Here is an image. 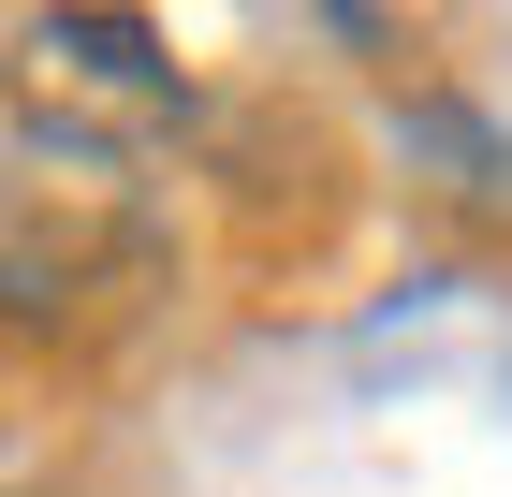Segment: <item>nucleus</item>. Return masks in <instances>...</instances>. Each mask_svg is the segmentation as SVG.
<instances>
[{
  "mask_svg": "<svg viewBox=\"0 0 512 497\" xmlns=\"http://www.w3.org/2000/svg\"><path fill=\"white\" fill-rule=\"evenodd\" d=\"M0 117L30 161H103V176H147V161L191 147V74L147 15H30L15 59H0Z\"/></svg>",
  "mask_w": 512,
  "mask_h": 497,
  "instance_id": "nucleus-2",
  "label": "nucleus"
},
{
  "mask_svg": "<svg viewBox=\"0 0 512 497\" xmlns=\"http://www.w3.org/2000/svg\"><path fill=\"white\" fill-rule=\"evenodd\" d=\"M176 307V220L147 176L103 161H0V351L103 366Z\"/></svg>",
  "mask_w": 512,
  "mask_h": 497,
  "instance_id": "nucleus-1",
  "label": "nucleus"
},
{
  "mask_svg": "<svg viewBox=\"0 0 512 497\" xmlns=\"http://www.w3.org/2000/svg\"><path fill=\"white\" fill-rule=\"evenodd\" d=\"M395 161H410L439 205H512V132L483 103H454V88H425V103L395 117Z\"/></svg>",
  "mask_w": 512,
  "mask_h": 497,
  "instance_id": "nucleus-3",
  "label": "nucleus"
}]
</instances>
